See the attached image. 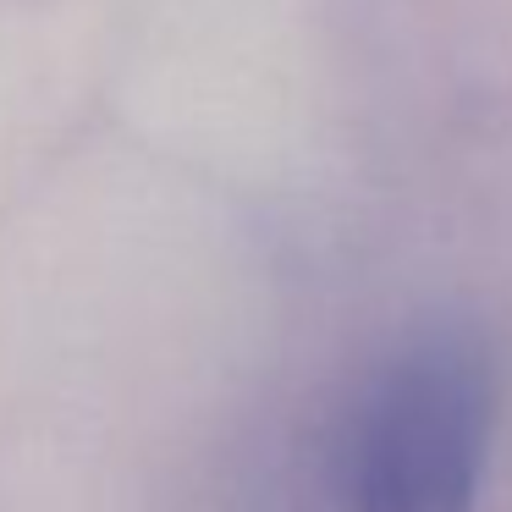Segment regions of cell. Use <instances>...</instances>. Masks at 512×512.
<instances>
[{
	"mask_svg": "<svg viewBox=\"0 0 512 512\" xmlns=\"http://www.w3.org/2000/svg\"><path fill=\"white\" fill-rule=\"evenodd\" d=\"M501 419L496 347L474 325H419L375 364L347 419V512H479Z\"/></svg>",
	"mask_w": 512,
	"mask_h": 512,
	"instance_id": "6da1fadb",
	"label": "cell"
}]
</instances>
